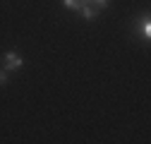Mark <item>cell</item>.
<instances>
[{
    "label": "cell",
    "instance_id": "1",
    "mask_svg": "<svg viewBox=\"0 0 151 144\" xmlns=\"http://www.w3.org/2000/svg\"><path fill=\"white\" fill-rule=\"evenodd\" d=\"M22 67H24V58L17 55L14 50H7L5 55H3V70L14 72V70H22Z\"/></svg>",
    "mask_w": 151,
    "mask_h": 144
},
{
    "label": "cell",
    "instance_id": "2",
    "mask_svg": "<svg viewBox=\"0 0 151 144\" xmlns=\"http://www.w3.org/2000/svg\"><path fill=\"white\" fill-rule=\"evenodd\" d=\"M99 12H101V10H99L96 5H91V3H86V5H82V7H79V14L84 17L86 22H91V19H96V17H99Z\"/></svg>",
    "mask_w": 151,
    "mask_h": 144
},
{
    "label": "cell",
    "instance_id": "3",
    "mask_svg": "<svg viewBox=\"0 0 151 144\" xmlns=\"http://www.w3.org/2000/svg\"><path fill=\"white\" fill-rule=\"evenodd\" d=\"M139 29H142V34H144V39L149 41V36H151V19H149V14H144L142 19H139Z\"/></svg>",
    "mask_w": 151,
    "mask_h": 144
},
{
    "label": "cell",
    "instance_id": "4",
    "mask_svg": "<svg viewBox=\"0 0 151 144\" xmlns=\"http://www.w3.org/2000/svg\"><path fill=\"white\" fill-rule=\"evenodd\" d=\"M63 5H65L70 12H79V7H82V5H79V0H63Z\"/></svg>",
    "mask_w": 151,
    "mask_h": 144
},
{
    "label": "cell",
    "instance_id": "5",
    "mask_svg": "<svg viewBox=\"0 0 151 144\" xmlns=\"http://www.w3.org/2000/svg\"><path fill=\"white\" fill-rule=\"evenodd\" d=\"M10 82V77H7V70H3V67H0V86H5Z\"/></svg>",
    "mask_w": 151,
    "mask_h": 144
},
{
    "label": "cell",
    "instance_id": "6",
    "mask_svg": "<svg viewBox=\"0 0 151 144\" xmlns=\"http://www.w3.org/2000/svg\"><path fill=\"white\" fill-rule=\"evenodd\" d=\"M108 3H110V0H91V5H96L99 10H103V7H108Z\"/></svg>",
    "mask_w": 151,
    "mask_h": 144
}]
</instances>
